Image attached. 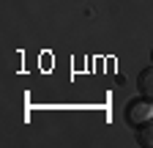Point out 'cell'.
<instances>
[{"label": "cell", "instance_id": "obj_1", "mask_svg": "<svg viewBox=\"0 0 153 148\" xmlns=\"http://www.w3.org/2000/svg\"><path fill=\"white\" fill-rule=\"evenodd\" d=\"M150 118H153V102H148V99H134V102L126 104V123L128 126L137 129V126H142Z\"/></svg>", "mask_w": 153, "mask_h": 148}, {"label": "cell", "instance_id": "obj_2", "mask_svg": "<svg viewBox=\"0 0 153 148\" xmlns=\"http://www.w3.org/2000/svg\"><path fill=\"white\" fill-rule=\"evenodd\" d=\"M137 90H140V96L153 102V66L140 71V77H137Z\"/></svg>", "mask_w": 153, "mask_h": 148}, {"label": "cell", "instance_id": "obj_3", "mask_svg": "<svg viewBox=\"0 0 153 148\" xmlns=\"http://www.w3.org/2000/svg\"><path fill=\"white\" fill-rule=\"evenodd\" d=\"M137 140H140V145H145V148L153 145V118L145 121L142 126H137Z\"/></svg>", "mask_w": 153, "mask_h": 148}, {"label": "cell", "instance_id": "obj_4", "mask_svg": "<svg viewBox=\"0 0 153 148\" xmlns=\"http://www.w3.org/2000/svg\"><path fill=\"white\" fill-rule=\"evenodd\" d=\"M150 61H153V49H150Z\"/></svg>", "mask_w": 153, "mask_h": 148}]
</instances>
